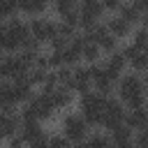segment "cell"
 Wrapping results in <instances>:
<instances>
[{"label": "cell", "mask_w": 148, "mask_h": 148, "mask_svg": "<svg viewBox=\"0 0 148 148\" xmlns=\"http://www.w3.org/2000/svg\"><path fill=\"white\" fill-rule=\"evenodd\" d=\"M7 148H28V141H25V136L18 132V134H14V136L7 139Z\"/></svg>", "instance_id": "obj_31"}, {"label": "cell", "mask_w": 148, "mask_h": 148, "mask_svg": "<svg viewBox=\"0 0 148 148\" xmlns=\"http://www.w3.org/2000/svg\"><path fill=\"white\" fill-rule=\"evenodd\" d=\"M86 148H88V146H86Z\"/></svg>", "instance_id": "obj_43"}, {"label": "cell", "mask_w": 148, "mask_h": 148, "mask_svg": "<svg viewBox=\"0 0 148 148\" xmlns=\"http://www.w3.org/2000/svg\"><path fill=\"white\" fill-rule=\"evenodd\" d=\"M58 21H62V23H67V25H72V28L79 30V7L72 9V12H67V14H62Z\"/></svg>", "instance_id": "obj_30"}, {"label": "cell", "mask_w": 148, "mask_h": 148, "mask_svg": "<svg viewBox=\"0 0 148 148\" xmlns=\"http://www.w3.org/2000/svg\"><path fill=\"white\" fill-rule=\"evenodd\" d=\"M76 32H79L76 28H72V25H67V23L58 21V35H60V37H65V39H72Z\"/></svg>", "instance_id": "obj_32"}, {"label": "cell", "mask_w": 148, "mask_h": 148, "mask_svg": "<svg viewBox=\"0 0 148 148\" xmlns=\"http://www.w3.org/2000/svg\"><path fill=\"white\" fill-rule=\"evenodd\" d=\"M134 2V7L141 12V14H148V0H132Z\"/></svg>", "instance_id": "obj_36"}, {"label": "cell", "mask_w": 148, "mask_h": 148, "mask_svg": "<svg viewBox=\"0 0 148 148\" xmlns=\"http://www.w3.org/2000/svg\"><path fill=\"white\" fill-rule=\"evenodd\" d=\"M0 14L5 21H9L12 16L18 14V7H16V0H0Z\"/></svg>", "instance_id": "obj_27"}, {"label": "cell", "mask_w": 148, "mask_h": 148, "mask_svg": "<svg viewBox=\"0 0 148 148\" xmlns=\"http://www.w3.org/2000/svg\"><path fill=\"white\" fill-rule=\"evenodd\" d=\"M104 67L106 69H113V72H118V74H123L125 72V67H127V58L123 56V51L118 49V51H113V53H109L104 60Z\"/></svg>", "instance_id": "obj_16"}, {"label": "cell", "mask_w": 148, "mask_h": 148, "mask_svg": "<svg viewBox=\"0 0 148 148\" xmlns=\"http://www.w3.org/2000/svg\"><path fill=\"white\" fill-rule=\"evenodd\" d=\"M123 2H125V0H102V5H104V9H109V12H118Z\"/></svg>", "instance_id": "obj_35"}, {"label": "cell", "mask_w": 148, "mask_h": 148, "mask_svg": "<svg viewBox=\"0 0 148 148\" xmlns=\"http://www.w3.org/2000/svg\"><path fill=\"white\" fill-rule=\"evenodd\" d=\"M5 23H7L5 51H7V53H18V51L23 49V44L32 37V35H30V25H28V21L18 18V14H16V16H12L9 21H5Z\"/></svg>", "instance_id": "obj_2"}, {"label": "cell", "mask_w": 148, "mask_h": 148, "mask_svg": "<svg viewBox=\"0 0 148 148\" xmlns=\"http://www.w3.org/2000/svg\"><path fill=\"white\" fill-rule=\"evenodd\" d=\"M46 74H49V72H44V69H37V67H32V69L28 72V81H30L32 86L42 88V86H44V81H46Z\"/></svg>", "instance_id": "obj_28"}, {"label": "cell", "mask_w": 148, "mask_h": 148, "mask_svg": "<svg viewBox=\"0 0 148 148\" xmlns=\"http://www.w3.org/2000/svg\"><path fill=\"white\" fill-rule=\"evenodd\" d=\"M53 72H56L58 86H65V88H69V90H72V81H74V69H72V67H67V65H62V67H58V69H53Z\"/></svg>", "instance_id": "obj_22"}, {"label": "cell", "mask_w": 148, "mask_h": 148, "mask_svg": "<svg viewBox=\"0 0 148 148\" xmlns=\"http://www.w3.org/2000/svg\"><path fill=\"white\" fill-rule=\"evenodd\" d=\"M132 44H134L136 49H146V46H148V30H146L143 25H139V28L132 30Z\"/></svg>", "instance_id": "obj_26"}, {"label": "cell", "mask_w": 148, "mask_h": 148, "mask_svg": "<svg viewBox=\"0 0 148 148\" xmlns=\"http://www.w3.org/2000/svg\"><path fill=\"white\" fill-rule=\"evenodd\" d=\"M21 125H23L21 113H14V116H2V113H0V141L18 134Z\"/></svg>", "instance_id": "obj_11"}, {"label": "cell", "mask_w": 148, "mask_h": 148, "mask_svg": "<svg viewBox=\"0 0 148 148\" xmlns=\"http://www.w3.org/2000/svg\"><path fill=\"white\" fill-rule=\"evenodd\" d=\"M67 148H86V141H81V143H69Z\"/></svg>", "instance_id": "obj_38"}, {"label": "cell", "mask_w": 148, "mask_h": 148, "mask_svg": "<svg viewBox=\"0 0 148 148\" xmlns=\"http://www.w3.org/2000/svg\"><path fill=\"white\" fill-rule=\"evenodd\" d=\"M118 16H120V18H125L130 25H134V23H141V16H143V14L134 7V2H132V0H130V2L125 0V2L120 5V9H118Z\"/></svg>", "instance_id": "obj_18"}, {"label": "cell", "mask_w": 148, "mask_h": 148, "mask_svg": "<svg viewBox=\"0 0 148 148\" xmlns=\"http://www.w3.org/2000/svg\"><path fill=\"white\" fill-rule=\"evenodd\" d=\"M104 23H106L109 32H111L116 39H125V37H132V25H130L125 18H120L118 14H116V16H109Z\"/></svg>", "instance_id": "obj_12"}, {"label": "cell", "mask_w": 148, "mask_h": 148, "mask_svg": "<svg viewBox=\"0 0 148 148\" xmlns=\"http://www.w3.org/2000/svg\"><path fill=\"white\" fill-rule=\"evenodd\" d=\"M104 104H106V97L90 90L81 97L79 102V113L83 116V120L90 125V127H102V118H104Z\"/></svg>", "instance_id": "obj_1"}, {"label": "cell", "mask_w": 148, "mask_h": 148, "mask_svg": "<svg viewBox=\"0 0 148 148\" xmlns=\"http://www.w3.org/2000/svg\"><path fill=\"white\" fill-rule=\"evenodd\" d=\"M2 81H5V79H2V76H0V83H2Z\"/></svg>", "instance_id": "obj_41"}, {"label": "cell", "mask_w": 148, "mask_h": 148, "mask_svg": "<svg viewBox=\"0 0 148 148\" xmlns=\"http://www.w3.org/2000/svg\"><path fill=\"white\" fill-rule=\"evenodd\" d=\"M125 125H127L130 130H134V132L146 130V127H148V104L141 106V109H127Z\"/></svg>", "instance_id": "obj_10"}, {"label": "cell", "mask_w": 148, "mask_h": 148, "mask_svg": "<svg viewBox=\"0 0 148 148\" xmlns=\"http://www.w3.org/2000/svg\"><path fill=\"white\" fill-rule=\"evenodd\" d=\"M18 132L25 136V141H28V143H30L32 139H37V136H42V134H44V130H42V123H37V120H35V123H23Z\"/></svg>", "instance_id": "obj_21"}, {"label": "cell", "mask_w": 148, "mask_h": 148, "mask_svg": "<svg viewBox=\"0 0 148 148\" xmlns=\"http://www.w3.org/2000/svg\"><path fill=\"white\" fill-rule=\"evenodd\" d=\"M62 134L72 141V143H81L88 139L90 134V125L83 120L81 113H67L62 118Z\"/></svg>", "instance_id": "obj_5"}, {"label": "cell", "mask_w": 148, "mask_h": 148, "mask_svg": "<svg viewBox=\"0 0 148 148\" xmlns=\"http://www.w3.org/2000/svg\"><path fill=\"white\" fill-rule=\"evenodd\" d=\"M113 141H111V136L106 134V132H92V134H88V139H86V146L88 148H109Z\"/></svg>", "instance_id": "obj_19"}, {"label": "cell", "mask_w": 148, "mask_h": 148, "mask_svg": "<svg viewBox=\"0 0 148 148\" xmlns=\"http://www.w3.org/2000/svg\"><path fill=\"white\" fill-rule=\"evenodd\" d=\"M120 51H123V56L127 58V65L132 67V72H136V74L148 72V53H146L143 49H136L134 44H125Z\"/></svg>", "instance_id": "obj_8"}, {"label": "cell", "mask_w": 148, "mask_h": 148, "mask_svg": "<svg viewBox=\"0 0 148 148\" xmlns=\"http://www.w3.org/2000/svg\"><path fill=\"white\" fill-rule=\"evenodd\" d=\"M28 25H30V35L42 44H49L58 35V21L46 18V16H32L28 18Z\"/></svg>", "instance_id": "obj_6"}, {"label": "cell", "mask_w": 148, "mask_h": 148, "mask_svg": "<svg viewBox=\"0 0 148 148\" xmlns=\"http://www.w3.org/2000/svg\"><path fill=\"white\" fill-rule=\"evenodd\" d=\"M109 148H134V143H125V146H116V143H111Z\"/></svg>", "instance_id": "obj_40"}, {"label": "cell", "mask_w": 148, "mask_h": 148, "mask_svg": "<svg viewBox=\"0 0 148 148\" xmlns=\"http://www.w3.org/2000/svg\"><path fill=\"white\" fill-rule=\"evenodd\" d=\"M83 60H86V65L102 62V49L95 42H86V46H83Z\"/></svg>", "instance_id": "obj_20"}, {"label": "cell", "mask_w": 148, "mask_h": 148, "mask_svg": "<svg viewBox=\"0 0 148 148\" xmlns=\"http://www.w3.org/2000/svg\"><path fill=\"white\" fill-rule=\"evenodd\" d=\"M51 2H53V12L58 14V18L62 14H67V12H72V9L79 7V0H51Z\"/></svg>", "instance_id": "obj_25"}, {"label": "cell", "mask_w": 148, "mask_h": 148, "mask_svg": "<svg viewBox=\"0 0 148 148\" xmlns=\"http://www.w3.org/2000/svg\"><path fill=\"white\" fill-rule=\"evenodd\" d=\"M16 7H18V14H25V16L32 18V16H44L49 2H39V0H16Z\"/></svg>", "instance_id": "obj_13"}, {"label": "cell", "mask_w": 148, "mask_h": 148, "mask_svg": "<svg viewBox=\"0 0 148 148\" xmlns=\"http://www.w3.org/2000/svg\"><path fill=\"white\" fill-rule=\"evenodd\" d=\"M39 2H49V0H39Z\"/></svg>", "instance_id": "obj_42"}, {"label": "cell", "mask_w": 148, "mask_h": 148, "mask_svg": "<svg viewBox=\"0 0 148 148\" xmlns=\"http://www.w3.org/2000/svg\"><path fill=\"white\" fill-rule=\"evenodd\" d=\"M97 46L102 49V53H113V51H118V39L111 35V32H104L99 39H97Z\"/></svg>", "instance_id": "obj_23"}, {"label": "cell", "mask_w": 148, "mask_h": 148, "mask_svg": "<svg viewBox=\"0 0 148 148\" xmlns=\"http://www.w3.org/2000/svg\"><path fill=\"white\" fill-rule=\"evenodd\" d=\"M104 5H102V0H79V14H83V16H90L92 21H99L102 16H104Z\"/></svg>", "instance_id": "obj_15"}, {"label": "cell", "mask_w": 148, "mask_h": 148, "mask_svg": "<svg viewBox=\"0 0 148 148\" xmlns=\"http://www.w3.org/2000/svg\"><path fill=\"white\" fill-rule=\"evenodd\" d=\"M72 141L60 132V134H49V148H67Z\"/></svg>", "instance_id": "obj_29"}, {"label": "cell", "mask_w": 148, "mask_h": 148, "mask_svg": "<svg viewBox=\"0 0 148 148\" xmlns=\"http://www.w3.org/2000/svg\"><path fill=\"white\" fill-rule=\"evenodd\" d=\"M125 116H127V106L118 99V97H106V104H104V118H102V127L109 132H113L118 125L125 123Z\"/></svg>", "instance_id": "obj_4"}, {"label": "cell", "mask_w": 148, "mask_h": 148, "mask_svg": "<svg viewBox=\"0 0 148 148\" xmlns=\"http://www.w3.org/2000/svg\"><path fill=\"white\" fill-rule=\"evenodd\" d=\"M72 69H74L72 92L83 97L86 92H90V90H92V76H90V69H88V65H76V67H72Z\"/></svg>", "instance_id": "obj_9"}, {"label": "cell", "mask_w": 148, "mask_h": 148, "mask_svg": "<svg viewBox=\"0 0 148 148\" xmlns=\"http://www.w3.org/2000/svg\"><path fill=\"white\" fill-rule=\"evenodd\" d=\"M109 136H111V141L116 143V146H125V143H134V130H130L125 123L123 125H118L113 132H109Z\"/></svg>", "instance_id": "obj_17"}, {"label": "cell", "mask_w": 148, "mask_h": 148, "mask_svg": "<svg viewBox=\"0 0 148 148\" xmlns=\"http://www.w3.org/2000/svg\"><path fill=\"white\" fill-rule=\"evenodd\" d=\"M0 104H16L14 83H12V81H2V83H0Z\"/></svg>", "instance_id": "obj_24"}, {"label": "cell", "mask_w": 148, "mask_h": 148, "mask_svg": "<svg viewBox=\"0 0 148 148\" xmlns=\"http://www.w3.org/2000/svg\"><path fill=\"white\" fill-rule=\"evenodd\" d=\"M35 67H37V69H44V72H51V67H49V56H46V53H39L37 60H35Z\"/></svg>", "instance_id": "obj_34"}, {"label": "cell", "mask_w": 148, "mask_h": 148, "mask_svg": "<svg viewBox=\"0 0 148 148\" xmlns=\"http://www.w3.org/2000/svg\"><path fill=\"white\" fill-rule=\"evenodd\" d=\"M28 148H49V134L44 132L42 136H37V139H32V141L28 143Z\"/></svg>", "instance_id": "obj_33"}, {"label": "cell", "mask_w": 148, "mask_h": 148, "mask_svg": "<svg viewBox=\"0 0 148 148\" xmlns=\"http://www.w3.org/2000/svg\"><path fill=\"white\" fill-rule=\"evenodd\" d=\"M141 79H143V88H146V95H148V72H143Z\"/></svg>", "instance_id": "obj_37"}, {"label": "cell", "mask_w": 148, "mask_h": 148, "mask_svg": "<svg viewBox=\"0 0 148 148\" xmlns=\"http://www.w3.org/2000/svg\"><path fill=\"white\" fill-rule=\"evenodd\" d=\"M23 106H28L39 123H42V120H49V118L56 113V106H53L51 97H49V95H42V92H35V97H32L30 102H25Z\"/></svg>", "instance_id": "obj_7"}, {"label": "cell", "mask_w": 148, "mask_h": 148, "mask_svg": "<svg viewBox=\"0 0 148 148\" xmlns=\"http://www.w3.org/2000/svg\"><path fill=\"white\" fill-rule=\"evenodd\" d=\"M49 97H51V102H53L56 111H60V109H69V106H72V102H74V92H72L69 88H65V86H58Z\"/></svg>", "instance_id": "obj_14"}, {"label": "cell", "mask_w": 148, "mask_h": 148, "mask_svg": "<svg viewBox=\"0 0 148 148\" xmlns=\"http://www.w3.org/2000/svg\"><path fill=\"white\" fill-rule=\"evenodd\" d=\"M141 25L148 30V14H143V16H141Z\"/></svg>", "instance_id": "obj_39"}, {"label": "cell", "mask_w": 148, "mask_h": 148, "mask_svg": "<svg viewBox=\"0 0 148 148\" xmlns=\"http://www.w3.org/2000/svg\"><path fill=\"white\" fill-rule=\"evenodd\" d=\"M116 92H118V99H120L123 104H127L130 99L146 95L143 79H141L136 72H132V74H123V76H120V81L116 83Z\"/></svg>", "instance_id": "obj_3"}]
</instances>
